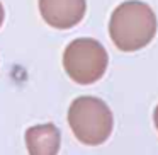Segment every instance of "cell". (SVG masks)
Listing matches in <instances>:
<instances>
[{
	"instance_id": "obj_1",
	"label": "cell",
	"mask_w": 158,
	"mask_h": 155,
	"mask_svg": "<svg viewBox=\"0 0 158 155\" xmlns=\"http://www.w3.org/2000/svg\"><path fill=\"white\" fill-rule=\"evenodd\" d=\"M158 29L153 9L141 0H127L114 9L109 34L114 46L124 53L143 50L153 41Z\"/></svg>"
},
{
	"instance_id": "obj_4",
	"label": "cell",
	"mask_w": 158,
	"mask_h": 155,
	"mask_svg": "<svg viewBox=\"0 0 158 155\" xmlns=\"http://www.w3.org/2000/svg\"><path fill=\"white\" fill-rule=\"evenodd\" d=\"M39 12L51 28L72 29L85 17L87 0H39Z\"/></svg>"
},
{
	"instance_id": "obj_3",
	"label": "cell",
	"mask_w": 158,
	"mask_h": 155,
	"mask_svg": "<svg viewBox=\"0 0 158 155\" xmlns=\"http://www.w3.org/2000/svg\"><path fill=\"white\" fill-rule=\"evenodd\" d=\"M109 63L106 48L97 39H73L63 53V68L73 82L80 85L95 84L104 77Z\"/></svg>"
},
{
	"instance_id": "obj_6",
	"label": "cell",
	"mask_w": 158,
	"mask_h": 155,
	"mask_svg": "<svg viewBox=\"0 0 158 155\" xmlns=\"http://www.w3.org/2000/svg\"><path fill=\"white\" fill-rule=\"evenodd\" d=\"M4 19H5V11H4L2 2H0V28H2V24H4Z\"/></svg>"
},
{
	"instance_id": "obj_5",
	"label": "cell",
	"mask_w": 158,
	"mask_h": 155,
	"mask_svg": "<svg viewBox=\"0 0 158 155\" xmlns=\"http://www.w3.org/2000/svg\"><path fill=\"white\" fill-rule=\"evenodd\" d=\"M29 155H58L61 133L53 123H43L27 128L24 135Z\"/></svg>"
},
{
	"instance_id": "obj_2",
	"label": "cell",
	"mask_w": 158,
	"mask_h": 155,
	"mask_svg": "<svg viewBox=\"0 0 158 155\" xmlns=\"http://www.w3.org/2000/svg\"><path fill=\"white\" fill-rule=\"evenodd\" d=\"M68 124L83 145H102L110 136L114 116L106 102L94 96L77 97L68 109Z\"/></svg>"
},
{
	"instance_id": "obj_7",
	"label": "cell",
	"mask_w": 158,
	"mask_h": 155,
	"mask_svg": "<svg viewBox=\"0 0 158 155\" xmlns=\"http://www.w3.org/2000/svg\"><path fill=\"white\" fill-rule=\"evenodd\" d=\"M153 119H155V126H156V130H158V106L155 107V113H153Z\"/></svg>"
}]
</instances>
